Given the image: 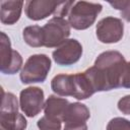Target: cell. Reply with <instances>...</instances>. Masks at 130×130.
Wrapping results in <instances>:
<instances>
[{"instance_id": "obj_11", "label": "cell", "mask_w": 130, "mask_h": 130, "mask_svg": "<svg viewBox=\"0 0 130 130\" xmlns=\"http://www.w3.org/2000/svg\"><path fill=\"white\" fill-rule=\"evenodd\" d=\"M23 1H1L0 2V20L3 24H14L21 15Z\"/></svg>"}, {"instance_id": "obj_18", "label": "cell", "mask_w": 130, "mask_h": 130, "mask_svg": "<svg viewBox=\"0 0 130 130\" xmlns=\"http://www.w3.org/2000/svg\"><path fill=\"white\" fill-rule=\"evenodd\" d=\"M40 130H61L62 121L58 119H53L47 116H43L37 123Z\"/></svg>"}, {"instance_id": "obj_1", "label": "cell", "mask_w": 130, "mask_h": 130, "mask_svg": "<svg viewBox=\"0 0 130 130\" xmlns=\"http://www.w3.org/2000/svg\"><path fill=\"white\" fill-rule=\"evenodd\" d=\"M127 61L118 51L101 53L94 65L87 68L84 73L88 77L94 92L108 91L122 87V80Z\"/></svg>"}, {"instance_id": "obj_20", "label": "cell", "mask_w": 130, "mask_h": 130, "mask_svg": "<svg viewBox=\"0 0 130 130\" xmlns=\"http://www.w3.org/2000/svg\"><path fill=\"white\" fill-rule=\"evenodd\" d=\"M118 109L122 114L130 115V94H127L119 100Z\"/></svg>"}, {"instance_id": "obj_8", "label": "cell", "mask_w": 130, "mask_h": 130, "mask_svg": "<svg viewBox=\"0 0 130 130\" xmlns=\"http://www.w3.org/2000/svg\"><path fill=\"white\" fill-rule=\"evenodd\" d=\"M82 56V46L76 39H67L53 53V60L57 65L70 66L79 61Z\"/></svg>"}, {"instance_id": "obj_10", "label": "cell", "mask_w": 130, "mask_h": 130, "mask_svg": "<svg viewBox=\"0 0 130 130\" xmlns=\"http://www.w3.org/2000/svg\"><path fill=\"white\" fill-rule=\"evenodd\" d=\"M89 117V110L84 104L78 102L70 103L64 114L63 122L65 125H82L86 124Z\"/></svg>"}, {"instance_id": "obj_19", "label": "cell", "mask_w": 130, "mask_h": 130, "mask_svg": "<svg viewBox=\"0 0 130 130\" xmlns=\"http://www.w3.org/2000/svg\"><path fill=\"white\" fill-rule=\"evenodd\" d=\"M106 130H130V121L121 117L113 118L108 123Z\"/></svg>"}, {"instance_id": "obj_4", "label": "cell", "mask_w": 130, "mask_h": 130, "mask_svg": "<svg viewBox=\"0 0 130 130\" xmlns=\"http://www.w3.org/2000/svg\"><path fill=\"white\" fill-rule=\"evenodd\" d=\"M43 27L44 47L57 48L70 36V24L64 17L51 18Z\"/></svg>"}, {"instance_id": "obj_13", "label": "cell", "mask_w": 130, "mask_h": 130, "mask_svg": "<svg viewBox=\"0 0 130 130\" xmlns=\"http://www.w3.org/2000/svg\"><path fill=\"white\" fill-rule=\"evenodd\" d=\"M69 104L70 103L64 98H60L54 94L49 95L44 105L45 116L53 119H58L63 122V117Z\"/></svg>"}, {"instance_id": "obj_16", "label": "cell", "mask_w": 130, "mask_h": 130, "mask_svg": "<svg viewBox=\"0 0 130 130\" xmlns=\"http://www.w3.org/2000/svg\"><path fill=\"white\" fill-rule=\"evenodd\" d=\"M22 38L24 42L34 48L44 46V32L43 27L39 25H28L22 30Z\"/></svg>"}, {"instance_id": "obj_12", "label": "cell", "mask_w": 130, "mask_h": 130, "mask_svg": "<svg viewBox=\"0 0 130 130\" xmlns=\"http://www.w3.org/2000/svg\"><path fill=\"white\" fill-rule=\"evenodd\" d=\"M94 92L92 85L84 72L72 74V96L77 100H86Z\"/></svg>"}, {"instance_id": "obj_7", "label": "cell", "mask_w": 130, "mask_h": 130, "mask_svg": "<svg viewBox=\"0 0 130 130\" xmlns=\"http://www.w3.org/2000/svg\"><path fill=\"white\" fill-rule=\"evenodd\" d=\"M44 91L38 86H29L20 91L19 108L22 113L29 117H36L44 109Z\"/></svg>"}, {"instance_id": "obj_5", "label": "cell", "mask_w": 130, "mask_h": 130, "mask_svg": "<svg viewBox=\"0 0 130 130\" xmlns=\"http://www.w3.org/2000/svg\"><path fill=\"white\" fill-rule=\"evenodd\" d=\"M0 70L3 74L12 75L20 70L22 66V57L17 51L11 48L10 39L3 31L0 32Z\"/></svg>"}, {"instance_id": "obj_3", "label": "cell", "mask_w": 130, "mask_h": 130, "mask_svg": "<svg viewBox=\"0 0 130 130\" xmlns=\"http://www.w3.org/2000/svg\"><path fill=\"white\" fill-rule=\"evenodd\" d=\"M51 69V59L45 54H35L28 57L19 74L23 84L44 82Z\"/></svg>"}, {"instance_id": "obj_23", "label": "cell", "mask_w": 130, "mask_h": 130, "mask_svg": "<svg viewBox=\"0 0 130 130\" xmlns=\"http://www.w3.org/2000/svg\"><path fill=\"white\" fill-rule=\"evenodd\" d=\"M63 130H87V125H65Z\"/></svg>"}, {"instance_id": "obj_9", "label": "cell", "mask_w": 130, "mask_h": 130, "mask_svg": "<svg viewBox=\"0 0 130 130\" xmlns=\"http://www.w3.org/2000/svg\"><path fill=\"white\" fill-rule=\"evenodd\" d=\"M60 1L52 0H29L25 2L24 11L31 20H42L51 14L56 13Z\"/></svg>"}, {"instance_id": "obj_15", "label": "cell", "mask_w": 130, "mask_h": 130, "mask_svg": "<svg viewBox=\"0 0 130 130\" xmlns=\"http://www.w3.org/2000/svg\"><path fill=\"white\" fill-rule=\"evenodd\" d=\"M52 90L60 96L72 95V74H58L51 81Z\"/></svg>"}, {"instance_id": "obj_22", "label": "cell", "mask_w": 130, "mask_h": 130, "mask_svg": "<svg viewBox=\"0 0 130 130\" xmlns=\"http://www.w3.org/2000/svg\"><path fill=\"white\" fill-rule=\"evenodd\" d=\"M121 16L126 20L130 22V1H127V4L125 8L121 11Z\"/></svg>"}, {"instance_id": "obj_14", "label": "cell", "mask_w": 130, "mask_h": 130, "mask_svg": "<svg viewBox=\"0 0 130 130\" xmlns=\"http://www.w3.org/2000/svg\"><path fill=\"white\" fill-rule=\"evenodd\" d=\"M27 122L22 114L0 113V130H24Z\"/></svg>"}, {"instance_id": "obj_21", "label": "cell", "mask_w": 130, "mask_h": 130, "mask_svg": "<svg viewBox=\"0 0 130 130\" xmlns=\"http://www.w3.org/2000/svg\"><path fill=\"white\" fill-rule=\"evenodd\" d=\"M122 87L130 88V61L127 62V65H126V69H125L123 80H122Z\"/></svg>"}, {"instance_id": "obj_2", "label": "cell", "mask_w": 130, "mask_h": 130, "mask_svg": "<svg viewBox=\"0 0 130 130\" xmlns=\"http://www.w3.org/2000/svg\"><path fill=\"white\" fill-rule=\"evenodd\" d=\"M102 9L103 6L100 3L77 1L71 7L68 13V22L74 29H86L94 23Z\"/></svg>"}, {"instance_id": "obj_17", "label": "cell", "mask_w": 130, "mask_h": 130, "mask_svg": "<svg viewBox=\"0 0 130 130\" xmlns=\"http://www.w3.org/2000/svg\"><path fill=\"white\" fill-rule=\"evenodd\" d=\"M2 92V103H1V110L0 113H16L18 112V101L16 96L12 92H5L3 88L1 89Z\"/></svg>"}, {"instance_id": "obj_6", "label": "cell", "mask_w": 130, "mask_h": 130, "mask_svg": "<svg viewBox=\"0 0 130 130\" xmlns=\"http://www.w3.org/2000/svg\"><path fill=\"white\" fill-rule=\"evenodd\" d=\"M96 38L101 43H118L124 34V24L120 18L107 16L102 18L95 26Z\"/></svg>"}]
</instances>
